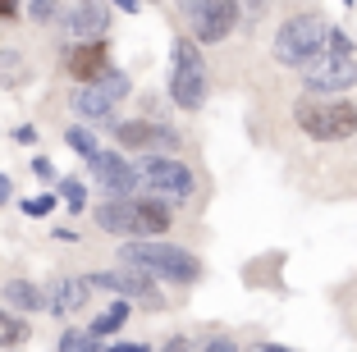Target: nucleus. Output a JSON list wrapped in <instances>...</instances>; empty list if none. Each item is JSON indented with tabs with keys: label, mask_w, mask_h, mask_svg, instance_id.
<instances>
[{
	"label": "nucleus",
	"mask_w": 357,
	"mask_h": 352,
	"mask_svg": "<svg viewBox=\"0 0 357 352\" xmlns=\"http://www.w3.org/2000/svg\"><path fill=\"white\" fill-rule=\"evenodd\" d=\"M119 261L133 270H147L165 284H197L202 280V261L192 257L188 247L178 243H165V238H133L119 247Z\"/></svg>",
	"instance_id": "f257e3e1"
},
{
	"label": "nucleus",
	"mask_w": 357,
	"mask_h": 352,
	"mask_svg": "<svg viewBox=\"0 0 357 352\" xmlns=\"http://www.w3.org/2000/svg\"><path fill=\"white\" fill-rule=\"evenodd\" d=\"M294 124L303 128L312 142H348L357 137V105L344 96H298Z\"/></svg>",
	"instance_id": "f03ea898"
},
{
	"label": "nucleus",
	"mask_w": 357,
	"mask_h": 352,
	"mask_svg": "<svg viewBox=\"0 0 357 352\" xmlns=\"http://www.w3.org/2000/svg\"><path fill=\"white\" fill-rule=\"evenodd\" d=\"M303 83L312 96H344L357 87V51L348 42V32L330 28V46L326 55H316L312 64L303 69Z\"/></svg>",
	"instance_id": "7ed1b4c3"
},
{
	"label": "nucleus",
	"mask_w": 357,
	"mask_h": 352,
	"mask_svg": "<svg viewBox=\"0 0 357 352\" xmlns=\"http://www.w3.org/2000/svg\"><path fill=\"white\" fill-rule=\"evenodd\" d=\"M330 46V23L321 14H289L275 32V60L289 64V69H307L316 55H326Z\"/></svg>",
	"instance_id": "20e7f679"
},
{
	"label": "nucleus",
	"mask_w": 357,
	"mask_h": 352,
	"mask_svg": "<svg viewBox=\"0 0 357 352\" xmlns=\"http://www.w3.org/2000/svg\"><path fill=\"white\" fill-rule=\"evenodd\" d=\"M211 92L206 78V60H202V46L192 37H178L174 42V69H169V101L178 110H197Z\"/></svg>",
	"instance_id": "39448f33"
},
{
	"label": "nucleus",
	"mask_w": 357,
	"mask_h": 352,
	"mask_svg": "<svg viewBox=\"0 0 357 352\" xmlns=\"http://www.w3.org/2000/svg\"><path fill=\"white\" fill-rule=\"evenodd\" d=\"M137 174H142V183H147L160 201H188L192 192H197L192 169L183 165V160H174V155H147V160L137 165Z\"/></svg>",
	"instance_id": "423d86ee"
},
{
	"label": "nucleus",
	"mask_w": 357,
	"mask_h": 352,
	"mask_svg": "<svg viewBox=\"0 0 357 352\" xmlns=\"http://www.w3.org/2000/svg\"><path fill=\"white\" fill-rule=\"evenodd\" d=\"M178 5L192 23V42L215 46L238 28V0H178Z\"/></svg>",
	"instance_id": "0eeeda50"
},
{
	"label": "nucleus",
	"mask_w": 357,
	"mask_h": 352,
	"mask_svg": "<svg viewBox=\"0 0 357 352\" xmlns=\"http://www.w3.org/2000/svg\"><path fill=\"white\" fill-rule=\"evenodd\" d=\"M115 142L128 146V151H151V155H174L178 146H183V137L174 133V128L165 124H151V119H124V124L115 128Z\"/></svg>",
	"instance_id": "6e6552de"
},
{
	"label": "nucleus",
	"mask_w": 357,
	"mask_h": 352,
	"mask_svg": "<svg viewBox=\"0 0 357 352\" xmlns=\"http://www.w3.org/2000/svg\"><path fill=\"white\" fill-rule=\"evenodd\" d=\"M87 165H92V178L110 192V197H133V188L142 183V174H137L119 151H101V155H92Z\"/></svg>",
	"instance_id": "1a4fd4ad"
},
{
	"label": "nucleus",
	"mask_w": 357,
	"mask_h": 352,
	"mask_svg": "<svg viewBox=\"0 0 357 352\" xmlns=\"http://www.w3.org/2000/svg\"><path fill=\"white\" fill-rule=\"evenodd\" d=\"M64 28L74 32L78 42H105V32H110V5L105 0H78L74 10L64 14Z\"/></svg>",
	"instance_id": "9d476101"
},
{
	"label": "nucleus",
	"mask_w": 357,
	"mask_h": 352,
	"mask_svg": "<svg viewBox=\"0 0 357 352\" xmlns=\"http://www.w3.org/2000/svg\"><path fill=\"white\" fill-rule=\"evenodd\" d=\"M96 229L119 234V238H137V206L133 197H105L96 206Z\"/></svg>",
	"instance_id": "9b49d317"
},
{
	"label": "nucleus",
	"mask_w": 357,
	"mask_h": 352,
	"mask_svg": "<svg viewBox=\"0 0 357 352\" xmlns=\"http://www.w3.org/2000/svg\"><path fill=\"white\" fill-rule=\"evenodd\" d=\"M105 69H110V51H105V42H78V51L69 55V73L78 78V87L96 83Z\"/></svg>",
	"instance_id": "f8f14e48"
},
{
	"label": "nucleus",
	"mask_w": 357,
	"mask_h": 352,
	"mask_svg": "<svg viewBox=\"0 0 357 352\" xmlns=\"http://www.w3.org/2000/svg\"><path fill=\"white\" fill-rule=\"evenodd\" d=\"M119 298L137 302V307H160V293H156V275H147V270H119Z\"/></svg>",
	"instance_id": "ddd939ff"
},
{
	"label": "nucleus",
	"mask_w": 357,
	"mask_h": 352,
	"mask_svg": "<svg viewBox=\"0 0 357 352\" xmlns=\"http://www.w3.org/2000/svg\"><path fill=\"white\" fill-rule=\"evenodd\" d=\"M133 206H137V238H160L174 224V215L160 197H133Z\"/></svg>",
	"instance_id": "4468645a"
},
{
	"label": "nucleus",
	"mask_w": 357,
	"mask_h": 352,
	"mask_svg": "<svg viewBox=\"0 0 357 352\" xmlns=\"http://www.w3.org/2000/svg\"><path fill=\"white\" fill-rule=\"evenodd\" d=\"M87 298H92L87 280H60V284H51V289H46V311H55V316H69V311H78Z\"/></svg>",
	"instance_id": "2eb2a0df"
},
{
	"label": "nucleus",
	"mask_w": 357,
	"mask_h": 352,
	"mask_svg": "<svg viewBox=\"0 0 357 352\" xmlns=\"http://www.w3.org/2000/svg\"><path fill=\"white\" fill-rule=\"evenodd\" d=\"M69 105H74V110L83 114V119H92V124H96V119H110V110H115L119 101H115L110 92H105L101 83H83V87L74 92V101H69Z\"/></svg>",
	"instance_id": "dca6fc26"
},
{
	"label": "nucleus",
	"mask_w": 357,
	"mask_h": 352,
	"mask_svg": "<svg viewBox=\"0 0 357 352\" xmlns=\"http://www.w3.org/2000/svg\"><path fill=\"white\" fill-rule=\"evenodd\" d=\"M5 307L10 311H42L46 307V293L28 280H10L5 284Z\"/></svg>",
	"instance_id": "f3484780"
},
{
	"label": "nucleus",
	"mask_w": 357,
	"mask_h": 352,
	"mask_svg": "<svg viewBox=\"0 0 357 352\" xmlns=\"http://www.w3.org/2000/svg\"><path fill=\"white\" fill-rule=\"evenodd\" d=\"M124 321H128V298H115V307H105L101 316L87 325V330H92L96 339H105V334H119V330H124Z\"/></svg>",
	"instance_id": "a211bd4d"
},
{
	"label": "nucleus",
	"mask_w": 357,
	"mask_h": 352,
	"mask_svg": "<svg viewBox=\"0 0 357 352\" xmlns=\"http://www.w3.org/2000/svg\"><path fill=\"white\" fill-rule=\"evenodd\" d=\"M23 339H28V325L19 321V311L0 307V348H19Z\"/></svg>",
	"instance_id": "6ab92c4d"
},
{
	"label": "nucleus",
	"mask_w": 357,
	"mask_h": 352,
	"mask_svg": "<svg viewBox=\"0 0 357 352\" xmlns=\"http://www.w3.org/2000/svg\"><path fill=\"white\" fill-rule=\"evenodd\" d=\"M60 352H101V348H96L92 330H64L60 334Z\"/></svg>",
	"instance_id": "aec40b11"
},
{
	"label": "nucleus",
	"mask_w": 357,
	"mask_h": 352,
	"mask_svg": "<svg viewBox=\"0 0 357 352\" xmlns=\"http://www.w3.org/2000/svg\"><path fill=\"white\" fill-rule=\"evenodd\" d=\"M64 142H69V146H74V151L78 155H87V160H92V155H101V146H96V137L92 133H87V128H69V133H64Z\"/></svg>",
	"instance_id": "412c9836"
},
{
	"label": "nucleus",
	"mask_w": 357,
	"mask_h": 352,
	"mask_svg": "<svg viewBox=\"0 0 357 352\" xmlns=\"http://www.w3.org/2000/svg\"><path fill=\"white\" fill-rule=\"evenodd\" d=\"M60 197L69 201V211H74V215H83V206H87V188L78 183V178H60Z\"/></svg>",
	"instance_id": "4be33fe9"
},
{
	"label": "nucleus",
	"mask_w": 357,
	"mask_h": 352,
	"mask_svg": "<svg viewBox=\"0 0 357 352\" xmlns=\"http://www.w3.org/2000/svg\"><path fill=\"white\" fill-rule=\"evenodd\" d=\"M23 211L42 220V215H51V211H55V197H51V192H46V197H28V201H23Z\"/></svg>",
	"instance_id": "5701e85b"
},
{
	"label": "nucleus",
	"mask_w": 357,
	"mask_h": 352,
	"mask_svg": "<svg viewBox=\"0 0 357 352\" xmlns=\"http://www.w3.org/2000/svg\"><path fill=\"white\" fill-rule=\"evenodd\" d=\"M28 14H32L37 23H46V19L55 14V0H32V5H28Z\"/></svg>",
	"instance_id": "b1692460"
},
{
	"label": "nucleus",
	"mask_w": 357,
	"mask_h": 352,
	"mask_svg": "<svg viewBox=\"0 0 357 352\" xmlns=\"http://www.w3.org/2000/svg\"><path fill=\"white\" fill-rule=\"evenodd\" d=\"M197 352H238V343H234V339H225V334H220V339H211V343H202Z\"/></svg>",
	"instance_id": "393cba45"
},
{
	"label": "nucleus",
	"mask_w": 357,
	"mask_h": 352,
	"mask_svg": "<svg viewBox=\"0 0 357 352\" xmlns=\"http://www.w3.org/2000/svg\"><path fill=\"white\" fill-rule=\"evenodd\" d=\"M32 174L42 178V183H51V178H55V165L46 160V155H37V160H32Z\"/></svg>",
	"instance_id": "a878e982"
},
{
	"label": "nucleus",
	"mask_w": 357,
	"mask_h": 352,
	"mask_svg": "<svg viewBox=\"0 0 357 352\" xmlns=\"http://www.w3.org/2000/svg\"><path fill=\"white\" fill-rule=\"evenodd\" d=\"M160 352H192V343L183 339V334H174V339H169V343H165V348H160Z\"/></svg>",
	"instance_id": "bb28decb"
},
{
	"label": "nucleus",
	"mask_w": 357,
	"mask_h": 352,
	"mask_svg": "<svg viewBox=\"0 0 357 352\" xmlns=\"http://www.w3.org/2000/svg\"><path fill=\"white\" fill-rule=\"evenodd\" d=\"M110 352H151L147 343H110Z\"/></svg>",
	"instance_id": "cd10ccee"
},
{
	"label": "nucleus",
	"mask_w": 357,
	"mask_h": 352,
	"mask_svg": "<svg viewBox=\"0 0 357 352\" xmlns=\"http://www.w3.org/2000/svg\"><path fill=\"white\" fill-rule=\"evenodd\" d=\"M248 352H294V348H284V343H252Z\"/></svg>",
	"instance_id": "c85d7f7f"
},
{
	"label": "nucleus",
	"mask_w": 357,
	"mask_h": 352,
	"mask_svg": "<svg viewBox=\"0 0 357 352\" xmlns=\"http://www.w3.org/2000/svg\"><path fill=\"white\" fill-rule=\"evenodd\" d=\"M19 14V0H0V19H14Z\"/></svg>",
	"instance_id": "c756f323"
},
{
	"label": "nucleus",
	"mask_w": 357,
	"mask_h": 352,
	"mask_svg": "<svg viewBox=\"0 0 357 352\" xmlns=\"http://www.w3.org/2000/svg\"><path fill=\"white\" fill-rule=\"evenodd\" d=\"M115 5H119L124 14H137V5H142V0H115Z\"/></svg>",
	"instance_id": "7c9ffc66"
},
{
	"label": "nucleus",
	"mask_w": 357,
	"mask_h": 352,
	"mask_svg": "<svg viewBox=\"0 0 357 352\" xmlns=\"http://www.w3.org/2000/svg\"><path fill=\"white\" fill-rule=\"evenodd\" d=\"M5 201H10V178L0 174V206H5Z\"/></svg>",
	"instance_id": "2f4dec72"
},
{
	"label": "nucleus",
	"mask_w": 357,
	"mask_h": 352,
	"mask_svg": "<svg viewBox=\"0 0 357 352\" xmlns=\"http://www.w3.org/2000/svg\"><path fill=\"white\" fill-rule=\"evenodd\" d=\"M10 352H14V348H10Z\"/></svg>",
	"instance_id": "473e14b6"
}]
</instances>
